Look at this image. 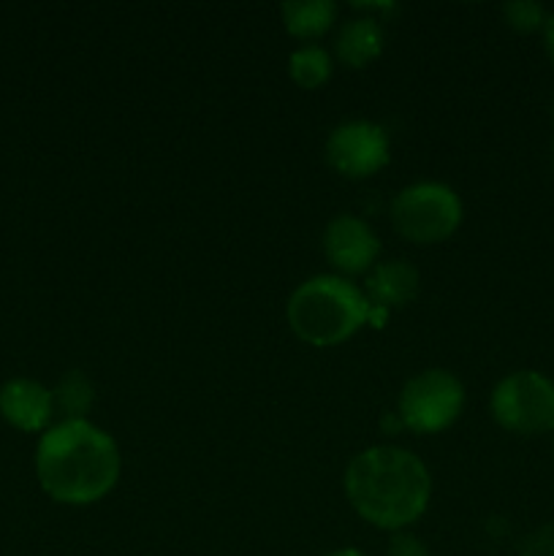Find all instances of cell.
<instances>
[{
  "instance_id": "cell-1",
  "label": "cell",
  "mask_w": 554,
  "mask_h": 556,
  "mask_svg": "<svg viewBox=\"0 0 554 556\" xmlns=\"http://www.w3.org/2000/svg\"><path fill=\"white\" fill-rule=\"evenodd\" d=\"M342 489L358 519L396 535L427 514L432 476L413 451L373 445L348 462Z\"/></svg>"
},
{
  "instance_id": "cell-2",
  "label": "cell",
  "mask_w": 554,
  "mask_h": 556,
  "mask_svg": "<svg viewBox=\"0 0 554 556\" xmlns=\"http://www.w3.org/2000/svg\"><path fill=\"white\" fill-rule=\"evenodd\" d=\"M123 456L109 432L92 421H60L38 438L36 478L60 505H96L117 486Z\"/></svg>"
},
{
  "instance_id": "cell-3",
  "label": "cell",
  "mask_w": 554,
  "mask_h": 556,
  "mask_svg": "<svg viewBox=\"0 0 554 556\" xmlns=\"http://www.w3.org/2000/svg\"><path fill=\"white\" fill-rule=\"evenodd\" d=\"M286 318L302 342L331 348L351 340L373 320V304L356 282L340 275H315L293 288L286 304Z\"/></svg>"
},
{
  "instance_id": "cell-4",
  "label": "cell",
  "mask_w": 554,
  "mask_h": 556,
  "mask_svg": "<svg viewBox=\"0 0 554 556\" xmlns=\"http://www.w3.org/2000/svg\"><path fill=\"white\" fill-rule=\"evenodd\" d=\"M391 226L413 244H440L462 226V199L443 182H413L391 201Z\"/></svg>"
},
{
  "instance_id": "cell-5",
  "label": "cell",
  "mask_w": 554,
  "mask_h": 556,
  "mask_svg": "<svg viewBox=\"0 0 554 556\" xmlns=\"http://www.w3.org/2000/svg\"><path fill=\"white\" fill-rule=\"evenodd\" d=\"M494 424L511 434L536 438L554 432V380L536 369H516L489 394Z\"/></svg>"
},
{
  "instance_id": "cell-6",
  "label": "cell",
  "mask_w": 554,
  "mask_h": 556,
  "mask_svg": "<svg viewBox=\"0 0 554 556\" xmlns=\"http://www.w3.org/2000/svg\"><path fill=\"white\" fill-rule=\"evenodd\" d=\"M465 410V386L449 369H421L396 396L400 427L416 434H438L456 424Z\"/></svg>"
},
{
  "instance_id": "cell-7",
  "label": "cell",
  "mask_w": 554,
  "mask_h": 556,
  "mask_svg": "<svg viewBox=\"0 0 554 556\" xmlns=\"http://www.w3.org/2000/svg\"><path fill=\"white\" fill-rule=\"evenodd\" d=\"M389 134L369 119L340 123L326 139V163L348 179H367L389 163Z\"/></svg>"
},
{
  "instance_id": "cell-8",
  "label": "cell",
  "mask_w": 554,
  "mask_h": 556,
  "mask_svg": "<svg viewBox=\"0 0 554 556\" xmlns=\"http://www.w3.org/2000/svg\"><path fill=\"white\" fill-rule=\"evenodd\" d=\"M326 261L340 277L367 275L380 258V239L358 215H337L326 223L320 239Z\"/></svg>"
},
{
  "instance_id": "cell-9",
  "label": "cell",
  "mask_w": 554,
  "mask_h": 556,
  "mask_svg": "<svg viewBox=\"0 0 554 556\" xmlns=\"http://www.w3.org/2000/svg\"><path fill=\"white\" fill-rule=\"evenodd\" d=\"M54 416L52 389L33 378H11L0 386V418L20 432H47Z\"/></svg>"
},
{
  "instance_id": "cell-10",
  "label": "cell",
  "mask_w": 554,
  "mask_h": 556,
  "mask_svg": "<svg viewBox=\"0 0 554 556\" xmlns=\"http://www.w3.org/2000/svg\"><path fill=\"white\" fill-rule=\"evenodd\" d=\"M418 288H421V275L405 258L378 261L367 271V282H364V296L373 304L375 324L386 318L391 309H402L413 304V299L418 296Z\"/></svg>"
},
{
  "instance_id": "cell-11",
  "label": "cell",
  "mask_w": 554,
  "mask_h": 556,
  "mask_svg": "<svg viewBox=\"0 0 554 556\" xmlns=\"http://www.w3.org/2000/svg\"><path fill=\"white\" fill-rule=\"evenodd\" d=\"M383 27L373 16H351L335 33V58L348 68H364L383 52Z\"/></svg>"
},
{
  "instance_id": "cell-12",
  "label": "cell",
  "mask_w": 554,
  "mask_h": 556,
  "mask_svg": "<svg viewBox=\"0 0 554 556\" xmlns=\"http://www.w3.org/2000/svg\"><path fill=\"white\" fill-rule=\"evenodd\" d=\"M288 36L315 41L337 25V3L331 0H288L280 5Z\"/></svg>"
},
{
  "instance_id": "cell-13",
  "label": "cell",
  "mask_w": 554,
  "mask_h": 556,
  "mask_svg": "<svg viewBox=\"0 0 554 556\" xmlns=\"http://www.w3.org/2000/svg\"><path fill=\"white\" fill-rule=\"evenodd\" d=\"M52 400L63 421H85L96 402V386L81 369H68L52 389Z\"/></svg>"
},
{
  "instance_id": "cell-14",
  "label": "cell",
  "mask_w": 554,
  "mask_h": 556,
  "mask_svg": "<svg viewBox=\"0 0 554 556\" xmlns=\"http://www.w3.org/2000/svg\"><path fill=\"white\" fill-rule=\"evenodd\" d=\"M331 71H335V58L318 43H304V47L293 49L288 58V76L302 90L324 87L331 79Z\"/></svg>"
},
{
  "instance_id": "cell-15",
  "label": "cell",
  "mask_w": 554,
  "mask_h": 556,
  "mask_svg": "<svg viewBox=\"0 0 554 556\" xmlns=\"http://www.w3.org/2000/svg\"><path fill=\"white\" fill-rule=\"evenodd\" d=\"M503 20L516 33H543L549 22V11L536 0H511L503 5Z\"/></svg>"
},
{
  "instance_id": "cell-16",
  "label": "cell",
  "mask_w": 554,
  "mask_h": 556,
  "mask_svg": "<svg viewBox=\"0 0 554 556\" xmlns=\"http://www.w3.org/2000/svg\"><path fill=\"white\" fill-rule=\"evenodd\" d=\"M519 556H554V521L527 532L519 543Z\"/></svg>"
},
{
  "instance_id": "cell-17",
  "label": "cell",
  "mask_w": 554,
  "mask_h": 556,
  "mask_svg": "<svg viewBox=\"0 0 554 556\" xmlns=\"http://www.w3.org/2000/svg\"><path fill=\"white\" fill-rule=\"evenodd\" d=\"M386 556H429V548L411 532H396L389 543Z\"/></svg>"
},
{
  "instance_id": "cell-18",
  "label": "cell",
  "mask_w": 554,
  "mask_h": 556,
  "mask_svg": "<svg viewBox=\"0 0 554 556\" xmlns=\"http://www.w3.org/2000/svg\"><path fill=\"white\" fill-rule=\"evenodd\" d=\"M543 49H546L549 60L554 63V14H549L546 27H543Z\"/></svg>"
},
{
  "instance_id": "cell-19",
  "label": "cell",
  "mask_w": 554,
  "mask_h": 556,
  "mask_svg": "<svg viewBox=\"0 0 554 556\" xmlns=\"http://www.w3.org/2000/svg\"><path fill=\"white\" fill-rule=\"evenodd\" d=\"M324 556H367V554L358 552V548H335V552H329Z\"/></svg>"
},
{
  "instance_id": "cell-20",
  "label": "cell",
  "mask_w": 554,
  "mask_h": 556,
  "mask_svg": "<svg viewBox=\"0 0 554 556\" xmlns=\"http://www.w3.org/2000/svg\"><path fill=\"white\" fill-rule=\"evenodd\" d=\"M552 112H554V103H552Z\"/></svg>"
}]
</instances>
